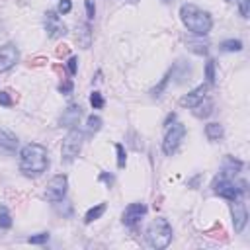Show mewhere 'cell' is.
Wrapping results in <instances>:
<instances>
[{"mask_svg":"<svg viewBox=\"0 0 250 250\" xmlns=\"http://www.w3.org/2000/svg\"><path fill=\"white\" fill-rule=\"evenodd\" d=\"M49 166L47 148L39 143H29L20 150V170L25 176H41Z\"/></svg>","mask_w":250,"mask_h":250,"instance_id":"obj_1","label":"cell"},{"mask_svg":"<svg viewBox=\"0 0 250 250\" xmlns=\"http://www.w3.org/2000/svg\"><path fill=\"white\" fill-rule=\"evenodd\" d=\"M180 18L184 21V25L188 27V31H191L197 37H203L211 31L213 27V18L209 12H205L203 8L195 6V4H184L180 8Z\"/></svg>","mask_w":250,"mask_h":250,"instance_id":"obj_2","label":"cell"},{"mask_svg":"<svg viewBox=\"0 0 250 250\" xmlns=\"http://www.w3.org/2000/svg\"><path fill=\"white\" fill-rule=\"evenodd\" d=\"M146 240L156 250L166 248L172 242V225L164 217H156L146 229Z\"/></svg>","mask_w":250,"mask_h":250,"instance_id":"obj_3","label":"cell"},{"mask_svg":"<svg viewBox=\"0 0 250 250\" xmlns=\"http://www.w3.org/2000/svg\"><path fill=\"white\" fill-rule=\"evenodd\" d=\"M213 191H215V195L232 201V199H238V197L246 191V184H244V182L236 184L232 178L221 174V176H217L215 182H213Z\"/></svg>","mask_w":250,"mask_h":250,"instance_id":"obj_4","label":"cell"},{"mask_svg":"<svg viewBox=\"0 0 250 250\" xmlns=\"http://www.w3.org/2000/svg\"><path fill=\"white\" fill-rule=\"evenodd\" d=\"M80 148H82V131L76 129V127H72V129L66 133V137L62 139V146H61L62 160H66V162L74 160V158L78 156Z\"/></svg>","mask_w":250,"mask_h":250,"instance_id":"obj_5","label":"cell"},{"mask_svg":"<svg viewBox=\"0 0 250 250\" xmlns=\"http://www.w3.org/2000/svg\"><path fill=\"white\" fill-rule=\"evenodd\" d=\"M184 137H186V127H184L182 123H172V125L168 127L166 135H164V141H162V150H164V154L172 156V154L178 150V146L182 145Z\"/></svg>","mask_w":250,"mask_h":250,"instance_id":"obj_6","label":"cell"},{"mask_svg":"<svg viewBox=\"0 0 250 250\" xmlns=\"http://www.w3.org/2000/svg\"><path fill=\"white\" fill-rule=\"evenodd\" d=\"M66 188H68V178L64 174H57V176H53L47 182V186H45V197L49 201H53V203H59V201L64 199Z\"/></svg>","mask_w":250,"mask_h":250,"instance_id":"obj_7","label":"cell"},{"mask_svg":"<svg viewBox=\"0 0 250 250\" xmlns=\"http://www.w3.org/2000/svg\"><path fill=\"white\" fill-rule=\"evenodd\" d=\"M20 61V51L14 43H6L0 47V72H8L10 68L16 66Z\"/></svg>","mask_w":250,"mask_h":250,"instance_id":"obj_8","label":"cell"},{"mask_svg":"<svg viewBox=\"0 0 250 250\" xmlns=\"http://www.w3.org/2000/svg\"><path fill=\"white\" fill-rule=\"evenodd\" d=\"M230 213H232V227H234V232H242L244 227H246V221H248L246 205H244L240 199H232V201H230Z\"/></svg>","mask_w":250,"mask_h":250,"instance_id":"obj_9","label":"cell"},{"mask_svg":"<svg viewBox=\"0 0 250 250\" xmlns=\"http://www.w3.org/2000/svg\"><path fill=\"white\" fill-rule=\"evenodd\" d=\"M45 27H47L49 37H53V39L62 37L66 33V25L61 21V18L57 16V12H53V10H49L45 14Z\"/></svg>","mask_w":250,"mask_h":250,"instance_id":"obj_10","label":"cell"},{"mask_svg":"<svg viewBox=\"0 0 250 250\" xmlns=\"http://www.w3.org/2000/svg\"><path fill=\"white\" fill-rule=\"evenodd\" d=\"M207 86L209 84H199L197 88H193L191 92H188L186 96H182L180 98V105L182 107H193V105H197L207 96Z\"/></svg>","mask_w":250,"mask_h":250,"instance_id":"obj_11","label":"cell"},{"mask_svg":"<svg viewBox=\"0 0 250 250\" xmlns=\"http://www.w3.org/2000/svg\"><path fill=\"white\" fill-rule=\"evenodd\" d=\"M146 213V205L145 203H131L127 205V209L123 211V223L127 227H133L141 221V217Z\"/></svg>","mask_w":250,"mask_h":250,"instance_id":"obj_12","label":"cell"},{"mask_svg":"<svg viewBox=\"0 0 250 250\" xmlns=\"http://www.w3.org/2000/svg\"><path fill=\"white\" fill-rule=\"evenodd\" d=\"M80 115H82V107H80L78 104H70V105L62 111L59 123H61V127H68V129H72L74 125H78Z\"/></svg>","mask_w":250,"mask_h":250,"instance_id":"obj_13","label":"cell"},{"mask_svg":"<svg viewBox=\"0 0 250 250\" xmlns=\"http://www.w3.org/2000/svg\"><path fill=\"white\" fill-rule=\"evenodd\" d=\"M16 150H18V137L6 129H0V152L14 154Z\"/></svg>","mask_w":250,"mask_h":250,"instance_id":"obj_14","label":"cell"},{"mask_svg":"<svg viewBox=\"0 0 250 250\" xmlns=\"http://www.w3.org/2000/svg\"><path fill=\"white\" fill-rule=\"evenodd\" d=\"M76 43L82 49H88L92 45V27H90V23H80L76 27Z\"/></svg>","mask_w":250,"mask_h":250,"instance_id":"obj_15","label":"cell"},{"mask_svg":"<svg viewBox=\"0 0 250 250\" xmlns=\"http://www.w3.org/2000/svg\"><path fill=\"white\" fill-rule=\"evenodd\" d=\"M213 113V102L205 96L197 105H193V115L195 117H209Z\"/></svg>","mask_w":250,"mask_h":250,"instance_id":"obj_16","label":"cell"},{"mask_svg":"<svg viewBox=\"0 0 250 250\" xmlns=\"http://www.w3.org/2000/svg\"><path fill=\"white\" fill-rule=\"evenodd\" d=\"M240 168H242V162H240V160H236V158H232V156H227L225 162H223V172H221V174L232 178Z\"/></svg>","mask_w":250,"mask_h":250,"instance_id":"obj_17","label":"cell"},{"mask_svg":"<svg viewBox=\"0 0 250 250\" xmlns=\"http://www.w3.org/2000/svg\"><path fill=\"white\" fill-rule=\"evenodd\" d=\"M205 137L209 141H221L223 139V125L221 123H207L205 125Z\"/></svg>","mask_w":250,"mask_h":250,"instance_id":"obj_18","label":"cell"},{"mask_svg":"<svg viewBox=\"0 0 250 250\" xmlns=\"http://www.w3.org/2000/svg\"><path fill=\"white\" fill-rule=\"evenodd\" d=\"M104 211H105V203H98L96 207H90L88 213H86V217H84V223H86V225L94 223L96 219H100V217L104 215Z\"/></svg>","mask_w":250,"mask_h":250,"instance_id":"obj_19","label":"cell"},{"mask_svg":"<svg viewBox=\"0 0 250 250\" xmlns=\"http://www.w3.org/2000/svg\"><path fill=\"white\" fill-rule=\"evenodd\" d=\"M219 49L225 53H238V51H242V41L240 39H227L219 45Z\"/></svg>","mask_w":250,"mask_h":250,"instance_id":"obj_20","label":"cell"},{"mask_svg":"<svg viewBox=\"0 0 250 250\" xmlns=\"http://www.w3.org/2000/svg\"><path fill=\"white\" fill-rule=\"evenodd\" d=\"M170 76H172V70H168V72H166V74L162 76V80H160V82H158V84H156V86H154V88L150 90V96H152V98H158V96L162 94V90L166 88V84H168Z\"/></svg>","mask_w":250,"mask_h":250,"instance_id":"obj_21","label":"cell"},{"mask_svg":"<svg viewBox=\"0 0 250 250\" xmlns=\"http://www.w3.org/2000/svg\"><path fill=\"white\" fill-rule=\"evenodd\" d=\"M86 127H88V133H98L102 129V117L100 115H90L88 121H86Z\"/></svg>","mask_w":250,"mask_h":250,"instance_id":"obj_22","label":"cell"},{"mask_svg":"<svg viewBox=\"0 0 250 250\" xmlns=\"http://www.w3.org/2000/svg\"><path fill=\"white\" fill-rule=\"evenodd\" d=\"M115 152H117V166L119 168H125V164H127V152H125V146L121 143H115Z\"/></svg>","mask_w":250,"mask_h":250,"instance_id":"obj_23","label":"cell"},{"mask_svg":"<svg viewBox=\"0 0 250 250\" xmlns=\"http://www.w3.org/2000/svg\"><path fill=\"white\" fill-rule=\"evenodd\" d=\"M12 227V215H10V211L2 205L0 207V229H10Z\"/></svg>","mask_w":250,"mask_h":250,"instance_id":"obj_24","label":"cell"},{"mask_svg":"<svg viewBox=\"0 0 250 250\" xmlns=\"http://www.w3.org/2000/svg\"><path fill=\"white\" fill-rule=\"evenodd\" d=\"M205 78H207V84H215V61H207L205 62Z\"/></svg>","mask_w":250,"mask_h":250,"instance_id":"obj_25","label":"cell"},{"mask_svg":"<svg viewBox=\"0 0 250 250\" xmlns=\"http://www.w3.org/2000/svg\"><path fill=\"white\" fill-rule=\"evenodd\" d=\"M90 104H92L94 109H102L105 102H104V96H102L100 92H92V94H90Z\"/></svg>","mask_w":250,"mask_h":250,"instance_id":"obj_26","label":"cell"},{"mask_svg":"<svg viewBox=\"0 0 250 250\" xmlns=\"http://www.w3.org/2000/svg\"><path fill=\"white\" fill-rule=\"evenodd\" d=\"M72 88H74V84H72V80H70V78H64V80L59 84V92H61V94H64V96L72 94Z\"/></svg>","mask_w":250,"mask_h":250,"instance_id":"obj_27","label":"cell"},{"mask_svg":"<svg viewBox=\"0 0 250 250\" xmlns=\"http://www.w3.org/2000/svg\"><path fill=\"white\" fill-rule=\"evenodd\" d=\"M49 240V232H39V234H35V236H29L27 238V242L29 244H45Z\"/></svg>","mask_w":250,"mask_h":250,"instance_id":"obj_28","label":"cell"},{"mask_svg":"<svg viewBox=\"0 0 250 250\" xmlns=\"http://www.w3.org/2000/svg\"><path fill=\"white\" fill-rule=\"evenodd\" d=\"M238 12L242 18L250 16V0H238Z\"/></svg>","mask_w":250,"mask_h":250,"instance_id":"obj_29","label":"cell"},{"mask_svg":"<svg viewBox=\"0 0 250 250\" xmlns=\"http://www.w3.org/2000/svg\"><path fill=\"white\" fill-rule=\"evenodd\" d=\"M84 4H86V18H88V20H94V16H96V6H94V0H86Z\"/></svg>","mask_w":250,"mask_h":250,"instance_id":"obj_30","label":"cell"},{"mask_svg":"<svg viewBox=\"0 0 250 250\" xmlns=\"http://www.w3.org/2000/svg\"><path fill=\"white\" fill-rule=\"evenodd\" d=\"M66 68H68V72L74 76V74L78 72V59H76V57H70L68 62H66Z\"/></svg>","mask_w":250,"mask_h":250,"instance_id":"obj_31","label":"cell"},{"mask_svg":"<svg viewBox=\"0 0 250 250\" xmlns=\"http://www.w3.org/2000/svg\"><path fill=\"white\" fill-rule=\"evenodd\" d=\"M70 10H72V2L70 0H61L59 2V12L61 14H68Z\"/></svg>","mask_w":250,"mask_h":250,"instance_id":"obj_32","label":"cell"},{"mask_svg":"<svg viewBox=\"0 0 250 250\" xmlns=\"http://www.w3.org/2000/svg\"><path fill=\"white\" fill-rule=\"evenodd\" d=\"M14 104V100L10 98V94L8 92H0V105H4V107H10Z\"/></svg>","mask_w":250,"mask_h":250,"instance_id":"obj_33","label":"cell"},{"mask_svg":"<svg viewBox=\"0 0 250 250\" xmlns=\"http://www.w3.org/2000/svg\"><path fill=\"white\" fill-rule=\"evenodd\" d=\"M100 180H104V182H107V186H111V184H113V178H111V176H107L105 172H102V174H100Z\"/></svg>","mask_w":250,"mask_h":250,"instance_id":"obj_34","label":"cell"},{"mask_svg":"<svg viewBox=\"0 0 250 250\" xmlns=\"http://www.w3.org/2000/svg\"><path fill=\"white\" fill-rule=\"evenodd\" d=\"M174 119H176V115H174V113H170V115L166 117V121H164V125H166V127H170V123H174Z\"/></svg>","mask_w":250,"mask_h":250,"instance_id":"obj_35","label":"cell"},{"mask_svg":"<svg viewBox=\"0 0 250 250\" xmlns=\"http://www.w3.org/2000/svg\"><path fill=\"white\" fill-rule=\"evenodd\" d=\"M125 2H129V4H137L139 0H125Z\"/></svg>","mask_w":250,"mask_h":250,"instance_id":"obj_36","label":"cell"},{"mask_svg":"<svg viewBox=\"0 0 250 250\" xmlns=\"http://www.w3.org/2000/svg\"><path fill=\"white\" fill-rule=\"evenodd\" d=\"M164 2H168V0H164Z\"/></svg>","mask_w":250,"mask_h":250,"instance_id":"obj_37","label":"cell"}]
</instances>
